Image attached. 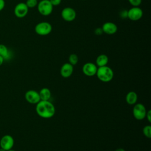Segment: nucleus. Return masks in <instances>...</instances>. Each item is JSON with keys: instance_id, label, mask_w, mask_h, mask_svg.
Listing matches in <instances>:
<instances>
[{"instance_id": "10", "label": "nucleus", "mask_w": 151, "mask_h": 151, "mask_svg": "<svg viewBox=\"0 0 151 151\" xmlns=\"http://www.w3.org/2000/svg\"><path fill=\"white\" fill-rule=\"evenodd\" d=\"M25 100L31 104H37L40 100L39 93L34 90H29L25 94Z\"/></svg>"}, {"instance_id": "30", "label": "nucleus", "mask_w": 151, "mask_h": 151, "mask_svg": "<svg viewBox=\"0 0 151 151\" xmlns=\"http://www.w3.org/2000/svg\"><path fill=\"white\" fill-rule=\"evenodd\" d=\"M7 151H16V150H14V149H9V150H7Z\"/></svg>"}, {"instance_id": "2", "label": "nucleus", "mask_w": 151, "mask_h": 151, "mask_svg": "<svg viewBox=\"0 0 151 151\" xmlns=\"http://www.w3.org/2000/svg\"><path fill=\"white\" fill-rule=\"evenodd\" d=\"M96 75L100 81L106 83L110 81L113 79L114 73L110 67L105 65L97 68Z\"/></svg>"}, {"instance_id": "18", "label": "nucleus", "mask_w": 151, "mask_h": 151, "mask_svg": "<svg viewBox=\"0 0 151 151\" xmlns=\"http://www.w3.org/2000/svg\"><path fill=\"white\" fill-rule=\"evenodd\" d=\"M69 63L73 65H76L78 61V57L76 54H71L69 55L68 57Z\"/></svg>"}, {"instance_id": "4", "label": "nucleus", "mask_w": 151, "mask_h": 151, "mask_svg": "<svg viewBox=\"0 0 151 151\" xmlns=\"http://www.w3.org/2000/svg\"><path fill=\"white\" fill-rule=\"evenodd\" d=\"M39 13L43 16L50 15L53 11V6L49 0H41L37 5Z\"/></svg>"}, {"instance_id": "1", "label": "nucleus", "mask_w": 151, "mask_h": 151, "mask_svg": "<svg viewBox=\"0 0 151 151\" xmlns=\"http://www.w3.org/2000/svg\"><path fill=\"white\" fill-rule=\"evenodd\" d=\"M36 104V112L41 117L50 119L54 115L55 112V107L48 100H40Z\"/></svg>"}, {"instance_id": "7", "label": "nucleus", "mask_w": 151, "mask_h": 151, "mask_svg": "<svg viewBox=\"0 0 151 151\" xmlns=\"http://www.w3.org/2000/svg\"><path fill=\"white\" fill-rule=\"evenodd\" d=\"M62 18L67 22L73 21L77 16L75 9L71 7H65L63 9L61 12Z\"/></svg>"}, {"instance_id": "17", "label": "nucleus", "mask_w": 151, "mask_h": 151, "mask_svg": "<svg viewBox=\"0 0 151 151\" xmlns=\"http://www.w3.org/2000/svg\"><path fill=\"white\" fill-rule=\"evenodd\" d=\"M0 55L2 56L4 60H8L11 58V52L7 47L4 44H0Z\"/></svg>"}, {"instance_id": "11", "label": "nucleus", "mask_w": 151, "mask_h": 151, "mask_svg": "<svg viewBox=\"0 0 151 151\" xmlns=\"http://www.w3.org/2000/svg\"><path fill=\"white\" fill-rule=\"evenodd\" d=\"M97 67L93 63L88 62L84 64L82 67L83 73L87 76H93L96 74Z\"/></svg>"}, {"instance_id": "14", "label": "nucleus", "mask_w": 151, "mask_h": 151, "mask_svg": "<svg viewBox=\"0 0 151 151\" xmlns=\"http://www.w3.org/2000/svg\"><path fill=\"white\" fill-rule=\"evenodd\" d=\"M109 63V57L106 54H100L97 56L96 63V65L99 67H103L107 65Z\"/></svg>"}, {"instance_id": "27", "label": "nucleus", "mask_w": 151, "mask_h": 151, "mask_svg": "<svg viewBox=\"0 0 151 151\" xmlns=\"http://www.w3.org/2000/svg\"><path fill=\"white\" fill-rule=\"evenodd\" d=\"M4 61V58H3L2 56H1V55H0V66L3 64Z\"/></svg>"}, {"instance_id": "8", "label": "nucleus", "mask_w": 151, "mask_h": 151, "mask_svg": "<svg viewBox=\"0 0 151 151\" xmlns=\"http://www.w3.org/2000/svg\"><path fill=\"white\" fill-rule=\"evenodd\" d=\"M28 7L24 2H19L14 8L15 15L19 18L25 17L28 12Z\"/></svg>"}, {"instance_id": "26", "label": "nucleus", "mask_w": 151, "mask_h": 151, "mask_svg": "<svg viewBox=\"0 0 151 151\" xmlns=\"http://www.w3.org/2000/svg\"><path fill=\"white\" fill-rule=\"evenodd\" d=\"M5 2L4 0H0V11H1L5 7Z\"/></svg>"}, {"instance_id": "28", "label": "nucleus", "mask_w": 151, "mask_h": 151, "mask_svg": "<svg viewBox=\"0 0 151 151\" xmlns=\"http://www.w3.org/2000/svg\"><path fill=\"white\" fill-rule=\"evenodd\" d=\"M115 151H125V150L123 148H118Z\"/></svg>"}, {"instance_id": "15", "label": "nucleus", "mask_w": 151, "mask_h": 151, "mask_svg": "<svg viewBox=\"0 0 151 151\" xmlns=\"http://www.w3.org/2000/svg\"><path fill=\"white\" fill-rule=\"evenodd\" d=\"M137 100V94L134 91H129L126 96V101L127 104L133 105L136 103Z\"/></svg>"}, {"instance_id": "22", "label": "nucleus", "mask_w": 151, "mask_h": 151, "mask_svg": "<svg viewBox=\"0 0 151 151\" xmlns=\"http://www.w3.org/2000/svg\"><path fill=\"white\" fill-rule=\"evenodd\" d=\"M49 1L53 6H55L59 5L61 4L62 0H49Z\"/></svg>"}, {"instance_id": "19", "label": "nucleus", "mask_w": 151, "mask_h": 151, "mask_svg": "<svg viewBox=\"0 0 151 151\" xmlns=\"http://www.w3.org/2000/svg\"><path fill=\"white\" fill-rule=\"evenodd\" d=\"M143 133L146 137L150 138L151 137V126L149 125L145 126L143 129Z\"/></svg>"}, {"instance_id": "9", "label": "nucleus", "mask_w": 151, "mask_h": 151, "mask_svg": "<svg viewBox=\"0 0 151 151\" xmlns=\"http://www.w3.org/2000/svg\"><path fill=\"white\" fill-rule=\"evenodd\" d=\"M14 145V138L9 134H5L0 140V147L5 149V150H8L12 149Z\"/></svg>"}, {"instance_id": "25", "label": "nucleus", "mask_w": 151, "mask_h": 151, "mask_svg": "<svg viewBox=\"0 0 151 151\" xmlns=\"http://www.w3.org/2000/svg\"><path fill=\"white\" fill-rule=\"evenodd\" d=\"M146 117L147 119V120L149 121V122H151V110H149L146 112Z\"/></svg>"}, {"instance_id": "29", "label": "nucleus", "mask_w": 151, "mask_h": 151, "mask_svg": "<svg viewBox=\"0 0 151 151\" xmlns=\"http://www.w3.org/2000/svg\"><path fill=\"white\" fill-rule=\"evenodd\" d=\"M0 151H6V150H5V149H4L2 148H0Z\"/></svg>"}, {"instance_id": "20", "label": "nucleus", "mask_w": 151, "mask_h": 151, "mask_svg": "<svg viewBox=\"0 0 151 151\" xmlns=\"http://www.w3.org/2000/svg\"><path fill=\"white\" fill-rule=\"evenodd\" d=\"M38 0H27L25 4L28 7V8H32L37 6Z\"/></svg>"}, {"instance_id": "23", "label": "nucleus", "mask_w": 151, "mask_h": 151, "mask_svg": "<svg viewBox=\"0 0 151 151\" xmlns=\"http://www.w3.org/2000/svg\"><path fill=\"white\" fill-rule=\"evenodd\" d=\"M120 16L122 18H127V11H126V10H122L120 12Z\"/></svg>"}, {"instance_id": "21", "label": "nucleus", "mask_w": 151, "mask_h": 151, "mask_svg": "<svg viewBox=\"0 0 151 151\" xmlns=\"http://www.w3.org/2000/svg\"><path fill=\"white\" fill-rule=\"evenodd\" d=\"M132 6H139L142 3V0H128Z\"/></svg>"}, {"instance_id": "12", "label": "nucleus", "mask_w": 151, "mask_h": 151, "mask_svg": "<svg viewBox=\"0 0 151 151\" xmlns=\"http://www.w3.org/2000/svg\"><path fill=\"white\" fill-rule=\"evenodd\" d=\"M102 30L103 33H105L107 35H113L114 34L118 29L117 25L113 22H104L102 27Z\"/></svg>"}, {"instance_id": "13", "label": "nucleus", "mask_w": 151, "mask_h": 151, "mask_svg": "<svg viewBox=\"0 0 151 151\" xmlns=\"http://www.w3.org/2000/svg\"><path fill=\"white\" fill-rule=\"evenodd\" d=\"M73 72V65L69 63H64L60 68V74L64 78L70 77Z\"/></svg>"}, {"instance_id": "16", "label": "nucleus", "mask_w": 151, "mask_h": 151, "mask_svg": "<svg viewBox=\"0 0 151 151\" xmlns=\"http://www.w3.org/2000/svg\"><path fill=\"white\" fill-rule=\"evenodd\" d=\"M38 93L41 100H49V99L51 98V91L47 88H42Z\"/></svg>"}, {"instance_id": "3", "label": "nucleus", "mask_w": 151, "mask_h": 151, "mask_svg": "<svg viewBox=\"0 0 151 151\" xmlns=\"http://www.w3.org/2000/svg\"><path fill=\"white\" fill-rule=\"evenodd\" d=\"M52 29L50 23L46 21H42L38 23L35 27V32L37 34L41 36H45L50 34Z\"/></svg>"}, {"instance_id": "5", "label": "nucleus", "mask_w": 151, "mask_h": 151, "mask_svg": "<svg viewBox=\"0 0 151 151\" xmlns=\"http://www.w3.org/2000/svg\"><path fill=\"white\" fill-rule=\"evenodd\" d=\"M143 15V10L139 6H132L127 10V18L133 21L140 20L142 18Z\"/></svg>"}, {"instance_id": "24", "label": "nucleus", "mask_w": 151, "mask_h": 151, "mask_svg": "<svg viewBox=\"0 0 151 151\" xmlns=\"http://www.w3.org/2000/svg\"><path fill=\"white\" fill-rule=\"evenodd\" d=\"M94 33L95 34L97 35H100L103 33V31L102 30L101 27V28H97L95 30H94Z\"/></svg>"}, {"instance_id": "6", "label": "nucleus", "mask_w": 151, "mask_h": 151, "mask_svg": "<svg viewBox=\"0 0 151 151\" xmlns=\"http://www.w3.org/2000/svg\"><path fill=\"white\" fill-rule=\"evenodd\" d=\"M146 110L143 104L137 103L133 109V114L134 118L138 120H142L146 117Z\"/></svg>"}]
</instances>
